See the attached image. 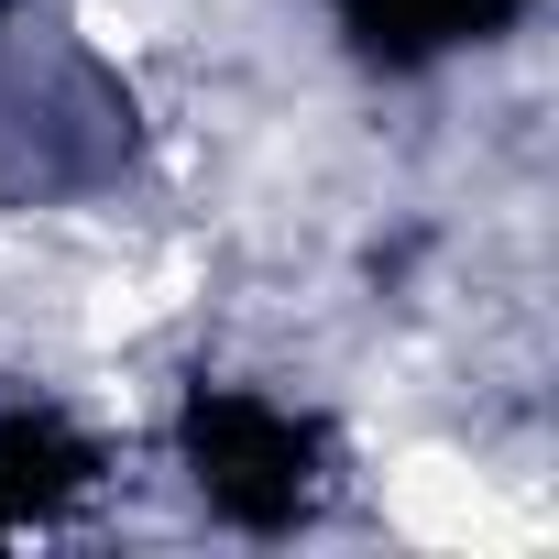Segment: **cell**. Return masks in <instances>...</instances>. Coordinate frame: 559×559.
Returning a JSON list of instances; mask_svg holds the SVG:
<instances>
[{
  "label": "cell",
  "mask_w": 559,
  "mask_h": 559,
  "mask_svg": "<svg viewBox=\"0 0 559 559\" xmlns=\"http://www.w3.org/2000/svg\"><path fill=\"white\" fill-rule=\"evenodd\" d=\"M143 319H165V308H154V274H121V286L88 297V341H132Z\"/></svg>",
  "instance_id": "obj_2"
},
{
  "label": "cell",
  "mask_w": 559,
  "mask_h": 559,
  "mask_svg": "<svg viewBox=\"0 0 559 559\" xmlns=\"http://www.w3.org/2000/svg\"><path fill=\"white\" fill-rule=\"evenodd\" d=\"M78 34H88L99 56H143V45H154V23H143V0H78Z\"/></svg>",
  "instance_id": "obj_3"
},
{
  "label": "cell",
  "mask_w": 559,
  "mask_h": 559,
  "mask_svg": "<svg viewBox=\"0 0 559 559\" xmlns=\"http://www.w3.org/2000/svg\"><path fill=\"white\" fill-rule=\"evenodd\" d=\"M384 526L417 548H515L537 537L526 515L493 504V472H472L461 450H395L384 461Z\"/></svg>",
  "instance_id": "obj_1"
}]
</instances>
